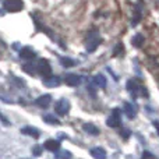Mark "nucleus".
<instances>
[{
	"mask_svg": "<svg viewBox=\"0 0 159 159\" xmlns=\"http://www.w3.org/2000/svg\"><path fill=\"white\" fill-rule=\"evenodd\" d=\"M101 43H102V38L96 30L87 34V36H85V49H87L88 53L95 52Z\"/></svg>",
	"mask_w": 159,
	"mask_h": 159,
	"instance_id": "f257e3e1",
	"label": "nucleus"
},
{
	"mask_svg": "<svg viewBox=\"0 0 159 159\" xmlns=\"http://www.w3.org/2000/svg\"><path fill=\"white\" fill-rule=\"evenodd\" d=\"M3 7L8 13H17L24 8V2L22 0H3Z\"/></svg>",
	"mask_w": 159,
	"mask_h": 159,
	"instance_id": "f03ea898",
	"label": "nucleus"
},
{
	"mask_svg": "<svg viewBox=\"0 0 159 159\" xmlns=\"http://www.w3.org/2000/svg\"><path fill=\"white\" fill-rule=\"evenodd\" d=\"M36 70L38 73L42 75V77H50L52 75V67H50V63L46 60V59H39L38 66H36Z\"/></svg>",
	"mask_w": 159,
	"mask_h": 159,
	"instance_id": "7ed1b4c3",
	"label": "nucleus"
},
{
	"mask_svg": "<svg viewBox=\"0 0 159 159\" xmlns=\"http://www.w3.org/2000/svg\"><path fill=\"white\" fill-rule=\"evenodd\" d=\"M55 112L57 113L59 116H66L67 113L70 112V102L67 101L66 98H61L56 102L55 106Z\"/></svg>",
	"mask_w": 159,
	"mask_h": 159,
	"instance_id": "20e7f679",
	"label": "nucleus"
},
{
	"mask_svg": "<svg viewBox=\"0 0 159 159\" xmlns=\"http://www.w3.org/2000/svg\"><path fill=\"white\" fill-rule=\"evenodd\" d=\"M126 88H127V91H129L130 93H131L133 96H138L140 95V92L143 91L144 93H147V89L145 88H143L140 84H137V81L135 80H130V81H127V85H126ZM148 95V93H147Z\"/></svg>",
	"mask_w": 159,
	"mask_h": 159,
	"instance_id": "39448f33",
	"label": "nucleus"
},
{
	"mask_svg": "<svg viewBox=\"0 0 159 159\" xmlns=\"http://www.w3.org/2000/svg\"><path fill=\"white\" fill-rule=\"evenodd\" d=\"M106 124L109 127H113V129H116V127H119L121 124V117H120V110L119 109H113L112 115L107 117L106 120Z\"/></svg>",
	"mask_w": 159,
	"mask_h": 159,
	"instance_id": "423d86ee",
	"label": "nucleus"
},
{
	"mask_svg": "<svg viewBox=\"0 0 159 159\" xmlns=\"http://www.w3.org/2000/svg\"><path fill=\"white\" fill-rule=\"evenodd\" d=\"M50 102H52V95H49V93H43V95H41L38 99H36L35 103L38 105L39 107L45 109V107H48L50 105Z\"/></svg>",
	"mask_w": 159,
	"mask_h": 159,
	"instance_id": "0eeeda50",
	"label": "nucleus"
},
{
	"mask_svg": "<svg viewBox=\"0 0 159 159\" xmlns=\"http://www.w3.org/2000/svg\"><path fill=\"white\" fill-rule=\"evenodd\" d=\"M137 110H138L137 105L130 103V102H126V103H124V113L129 116V119H134L135 115H137Z\"/></svg>",
	"mask_w": 159,
	"mask_h": 159,
	"instance_id": "6e6552de",
	"label": "nucleus"
},
{
	"mask_svg": "<svg viewBox=\"0 0 159 159\" xmlns=\"http://www.w3.org/2000/svg\"><path fill=\"white\" fill-rule=\"evenodd\" d=\"M20 57L24 59V60H31V59L35 57V50L30 46H25L20 50Z\"/></svg>",
	"mask_w": 159,
	"mask_h": 159,
	"instance_id": "1a4fd4ad",
	"label": "nucleus"
},
{
	"mask_svg": "<svg viewBox=\"0 0 159 159\" xmlns=\"http://www.w3.org/2000/svg\"><path fill=\"white\" fill-rule=\"evenodd\" d=\"M81 77L80 75H75V74H69L66 75V78H64V82H66L69 87H78L80 84H81Z\"/></svg>",
	"mask_w": 159,
	"mask_h": 159,
	"instance_id": "9d476101",
	"label": "nucleus"
},
{
	"mask_svg": "<svg viewBox=\"0 0 159 159\" xmlns=\"http://www.w3.org/2000/svg\"><path fill=\"white\" fill-rule=\"evenodd\" d=\"M60 78L59 77H55V75H50V77H46L43 80V84H45V87H48V88H56V87H59L60 85Z\"/></svg>",
	"mask_w": 159,
	"mask_h": 159,
	"instance_id": "9b49d317",
	"label": "nucleus"
},
{
	"mask_svg": "<svg viewBox=\"0 0 159 159\" xmlns=\"http://www.w3.org/2000/svg\"><path fill=\"white\" fill-rule=\"evenodd\" d=\"M43 147L50 152H57L60 149V143L57 140H48Z\"/></svg>",
	"mask_w": 159,
	"mask_h": 159,
	"instance_id": "f8f14e48",
	"label": "nucleus"
},
{
	"mask_svg": "<svg viewBox=\"0 0 159 159\" xmlns=\"http://www.w3.org/2000/svg\"><path fill=\"white\" fill-rule=\"evenodd\" d=\"M91 157L95 159H106V151L101 147H95L91 149Z\"/></svg>",
	"mask_w": 159,
	"mask_h": 159,
	"instance_id": "ddd939ff",
	"label": "nucleus"
},
{
	"mask_svg": "<svg viewBox=\"0 0 159 159\" xmlns=\"http://www.w3.org/2000/svg\"><path fill=\"white\" fill-rule=\"evenodd\" d=\"M21 133L22 134H25V135H31V137H39V130L38 129H35V127H32V126H25V127H22L21 129Z\"/></svg>",
	"mask_w": 159,
	"mask_h": 159,
	"instance_id": "4468645a",
	"label": "nucleus"
},
{
	"mask_svg": "<svg viewBox=\"0 0 159 159\" xmlns=\"http://www.w3.org/2000/svg\"><path fill=\"white\" fill-rule=\"evenodd\" d=\"M82 129H84L85 133H88V134H91V135H98L99 134V129L92 123H85L84 126H82Z\"/></svg>",
	"mask_w": 159,
	"mask_h": 159,
	"instance_id": "2eb2a0df",
	"label": "nucleus"
},
{
	"mask_svg": "<svg viewBox=\"0 0 159 159\" xmlns=\"http://www.w3.org/2000/svg\"><path fill=\"white\" fill-rule=\"evenodd\" d=\"M92 81H93V84H96L98 87H101V88H106L107 81H106V78H105L102 74H96L95 77L92 78Z\"/></svg>",
	"mask_w": 159,
	"mask_h": 159,
	"instance_id": "dca6fc26",
	"label": "nucleus"
},
{
	"mask_svg": "<svg viewBox=\"0 0 159 159\" xmlns=\"http://www.w3.org/2000/svg\"><path fill=\"white\" fill-rule=\"evenodd\" d=\"M60 63H61V66L63 67H73V66H77V61L74 60V59H71V57H61L60 59Z\"/></svg>",
	"mask_w": 159,
	"mask_h": 159,
	"instance_id": "f3484780",
	"label": "nucleus"
},
{
	"mask_svg": "<svg viewBox=\"0 0 159 159\" xmlns=\"http://www.w3.org/2000/svg\"><path fill=\"white\" fill-rule=\"evenodd\" d=\"M131 43L134 45L135 48H141L144 45V36L141 35V34H137V35H134V38L131 39Z\"/></svg>",
	"mask_w": 159,
	"mask_h": 159,
	"instance_id": "a211bd4d",
	"label": "nucleus"
},
{
	"mask_svg": "<svg viewBox=\"0 0 159 159\" xmlns=\"http://www.w3.org/2000/svg\"><path fill=\"white\" fill-rule=\"evenodd\" d=\"M43 121L48 124H59V120L57 119H53V116L48 115V116H43Z\"/></svg>",
	"mask_w": 159,
	"mask_h": 159,
	"instance_id": "6ab92c4d",
	"label": "nucleus"
},
{
	"mask_svg": "<svg viewBox=\"0 0 159 159\" xmlns=\"http://www.w3.org/2000/svg\"><path fill=\"white\" fill-rule=\"evenodd\" d=\"M123 50H124V48H123V45L121 43H117L116 45V48H115V52H113V56H121L123 55Z\"/></svg>",
	"mask_w": 159,
	"mask_h": 159,
	"instance_id": "aec40b11",
	"label": "nucleus"
},
{
	"mask_svg": "<svg viewBox=\"0 0 159 159\" xmlns=\"http://www.w3.org/2000/svg\"><path fill=\"white\" fill-rule=\"evenodd\" d=\"M32 154L35 155V157H39V155L42 154V147L41 145H35L32 148Z\"/></svg>",
	"mask_w": 159,
	"mask_h": 159,
	"instance_id": "412c9836",
	"label": "nucleus"
},
{
	"mask_svg": "<svg viewBox=\"0 0 159 159\" xmlns=\"http://www.w3.org/2000/svg\"><path fill=\"white\" fill-rule=\"evenodd\" d=\"M120 134H121V137L126 138V140H127V138H129L130 135H131V131H130L129 129H123V130L120 131Z\"/></svg>",
	"mask_w": 159,
	"mask_h": 159,
	"instance_id": "4be33fe9",
	"label": "nucleus"
},
{
	"mask_svg": "<svg viewBox=\"0 0 159 159\" xmlns=\"http://www.w3.org/2000/svg\"><path fill=\"white\" fill-rule=\"evenodd\" d=\"M59 158L60 159H71V155H70L69 151H61L60 155H59Z\"/></svg>",
	"mask_w": 159,
	"mask_h": 159,
	"instance_id": "5701e85b",
	"label": "nucleus"
},
{
	"mask_svg": "<svg viewBox=\"0 0 159 159\" xmlns=\"http://www.w3.org/2000/svg\"><path fill=\"white\" fill-rule=\"evenodd\" d=\"M22 69H24L25 70V71H28V73H30V74H35V71H34V69H32V66H31V64H30V66H27V64H25V66L24 67H22Z\"/></svg>",
	"mask_w": 159,
	"mask_h": 159,
	"instance_id": "b1692460",
	"label": "nucleus"
},
{
	"mask_svg": "<svg viewBox=\"0 0 159 159\" xmlns=\"http://www.w3.org/2000/svg\"><path fill=\"white\" fill-rule=\"evenodd\" d=\"M0 119H2V121H3V123H6V124H7V123H8V121H7V120H6V119H4V117H3V116H2V115H0Z\"/></svg>",
	"mask_w": 159,
	"mask_h": 159,
	"instance_id": "393cba45",
	"label": "nucleus"
},
{
	"mask_svg": "<svg viewBox=\"0 0 159 159\" xmlns=\"http://www.w3.org/2000/svg\"><path fill=\"white\" fill-rule=\"evenodd\" d=\"M154 124H155V126H157V129H158V133H159V123H158V121H155Z\"/></svg>",
	"mask_w": 159,
	"mask_h": 159,
	"instance_id": "a878e982",
	"label": "nucleus"
}]
</instances>
